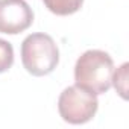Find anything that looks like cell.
I'll list each match as a JSON object with an SVG mask.
<instances>
[{"label": "cell", "mask_w": 129, "mask_h": 129, "mask_svg": "<svg viewBox=\"0 0 129 129\" xmlns=\"http://www.w3.org/2000/svg\"><path fill=\"white\" fill-rule=\"evenodd\" d=\"M114 62L112 58L103 50H87L84 52L75 66L76 85L93 93L103 94L112 85Z\"/></svg>", "instance_id": "1"}, {"label": "cell", "mask_w": 129, "mask_h": 129, "mask_svg": "<svg viewBox=\"0 0 129 129\" xmlns=\"http://www.w3.org/2000/svg\"><path fill=\"white\" fill-rule=\"evenodd\" d=\"M21 62L32 76L52 73L59 62V50L55 40L47 34H32L21 43Z\"/></svg>", "instance_id": "2"}, {"label": "cell", "mask_w": 129, "mask_h": 129, "mask_svg": "<svg viewBox=\"0 0 129 129\" xmlns=\"http://www.w3.org/2000/svg\"><path fill=\"white\" fill-rule=\"evenodd\" d=\"M97 108V96L78 85L67 87L58 100L59 115L70 124H84L90 121L96 115Z\"/></svg>", "instance_id": "3"}, {"label": "cell", "mask_w": 129, "mask_h": 129, "mask_svg": "<svg viewBox=\"0 0 129 129\" xmlns=\"http://www.w3.org/2000/svg\"><path fill=\"white\" fill-rule=\"evenodd\" d=\"M34 23V11L26 0H0V32L17 35Z\"/></svg>", "instance_id": "4"}, {"label": "cell", "mask_w": 129, "mask_h": 129, "mask_svg": "<svg viewBox=\"0 0 129 129\" xmlns=\"http://www.w3.org/2000/svg\"><path fill=\"white\" fill-rule=\"evenodd\" d=\"M43 3L55 15H72L82 8L84 0H43Z\"/></svg>", "instance_id": "5"}, {"label": "cell", "mask_w": 129, "mask_h": 129, "mask_svg": "<svg viewBox=\"0 0 129 129\" xmlns=\"http://www.w3.org/2000/svg\"><path fill=\"white\" fill-rule=\"evenodd\" d=\"M14 64V49L12 44L0 38V73L8 72Z\"/></svg>", "instance_id": "6"}, {"label": "cell", "mask_w": 129, "mask_h": 129, "mask_svg": "<svg viewBox=\"0 0 129 129\" xmlns=\"http://www.w3.org/2000/svg\"><path fill=\"white\" fill-rule=\"evenodd\" d=\"M126 79H127V64L124 62L115 73H112V84L123 99H126Z\"/></svg>", "instance_id": "7"}]
</instances>
